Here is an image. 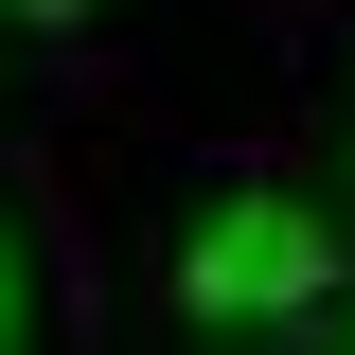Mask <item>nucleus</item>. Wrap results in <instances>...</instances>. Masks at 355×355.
Segmentation results:
<instances>
[{
	"mask_svg": "<svg viewBox=\"0 0 355 355\" xmlns=\"http://www.w3.org/2000/svg\"><path fill=\"white\" fill-rule=\"evenodd\" d=\"M320 266H338V231L302 196H214L196 249H178V302L196 320H284V302H320Z\"/></svg>",
	"mask_w": 355,
	"mask_h": 355,
	"instance_id": "nucleus-1",
	"label": "nucleus"
},
{
	"mask_svg": "<svg viewBox=\"0 0 355 355\" xmlns=\"http://www.w3.org/2000/svg\"><path fill=\"white\" fill-rule=\"evenodd\" d=\"M0 355H18V284H0Z\"/></svg>",
	"mask_w": 355,
	"mask_h": 355,
	"instance_id": "nucleus-2",
	"label": "nucleus"
},
{
	"mask_svg": "<svg viewBox=\"0 0 355 355\" xmlns=\"http://www.w3.org/2000/svg\"><path fill=\"white\" fill-rule=\"evenodd\" d=\"M18 18H89V0H18Z\"/></svg>",
	"mask_w": 355,
	"mask_h": 355,
	"instance_id": "nucleus-3",
	"label": "nucleus"
}]
</instances>
